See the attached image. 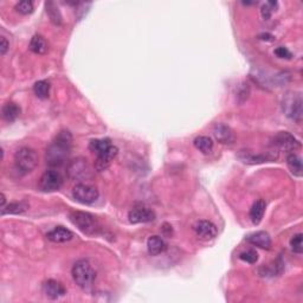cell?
Instances as JSON below:
<instances>
[{"label": "cell", "mask_w": 303, "mask_h": 303, "mask_svg": "<svg viewBox=\"0 0 303 303\" xmlns=\"http://www.w3.org/2000/svg\"><path fill=\"white\" fill-rule=\"evenodd\" d=\"M73 147V136L69 132L58 133L54 140L46 148L45 160L51 167H59L69 160Z\"/></svg>", "instance_id": "6da1fadb"}, {"label": "cell", "mask_w": 303, "mask_h": 303, "mask_svg": "<svg viewBox=\"0 0 303 303\" xmlns=\"http://www.w3.org/2000/svg\"><path fill=\"white\" fill-rule=\"evenodd\" d=\"M275 54H276L278 58L282 59H291L292 57V53L284 46H278L277 49H275Z\"/></svg>", "instance_id": "4dcf8cb0"}, {"label": "cell", "mask_w": 303, "mask_h": 303, "mask_svg": "<svg viewBox=\"0 0 303 303\" xmlns=\"http://www.w3.org/2000/svg\"><path fill=\"white\" fill-rule=\"evenodd\" d=\"M147 249L149 255L152 256H158L167 250V244L160 236H152L148 238Z\"/></svg>", "instance_id": "e0dca14e"}, {"label": "cell", "mask_w": 303, "mask_h": 303, "mask_svg": "<svg viewBox=\"0 0 303 303\" xmlns=\"http://www.w3.org/2000/svg\"><path fill=\"white\" fill-rule=\"evenodd\" d=\"M128 218L132 224L149 223L155 219V213L154 211L147 209V207H136L129 212Z\"/></svg>", "instance_id": "30bf717a"}, {"label": "cell", "mask_w": 303, "mask_h": 303, "mask_svg": "<svg viewBox=\"0 0 303 303\" xmlns=\"http://www.w3.org/2000/svg\"><path fill=\"white\" fill-rule=\"evenodd\" d=\"M17 12L22 13V15H30L33 12V3L29 2V0H24V2H19L16 5Z\"/></svg>", "instance_id": "83f0119b"}, {"label": "cell", "mask_w": 303, "mask_h": 303, "mask_svg": "<svg viewBox=\"0 0 303 303\" xmlns=\"http://www.w3.org/2000/svg\"><path fill=\"white\" fill-rule=\"evenodd\" d=\"M247 239L250 244L261 248V249L268 250L271 248V238L267 232H264V231H258V232L251 233L250 236H248Z\"/></svg>", "instance_id": "2e32d148"}, {"label": "cell", "mask_w": 303, "mask_h": 303, "mask_svg": "<svg viewBox=\"0 0 303 303\" xmlns=\"http://www.w3.org/2000/svg\"><path fill=\"white\" fill-rule=\"evenodd\" d=\"M287 165L292 174L296 176H302V172H303L302 160L298 155L294 154V153L289 154L287 158Z\"/></svg>", "instance_id": "d6986e66"}, {"label": "cell", "mask_w": 303, "mask_h": 303, "mask_svg": "<svg viewBox=\"0 0 303 303\" xmlns=\"http://www.w3.org/2000/svg\"><path fill=\"white\" fill-rule=\"evenodd\" d=\"M67 173L70 179L75 181H84V180L90 179L93 176V169L86 159H75L68 165Z\"/></svg>", "instance_id": "5b68a950"}, {"label": "cell", "mask_w": 303, "mask_h": 303, "mask_svg": "<svg viewBox=\"0 0 303 303\" xmlns=\"http://www.w3.org/2000/svg\"><path fill=\"white\" fill-rule=\"evenodd\" d=\"M42 289L44 295L50 299H57L63 297L67 294V289L64 288V285L60 282L54 280H47L44 282Z\"/></svg>", "instance_id": "4fadbf2b"}, {"label": "cell", "mask_w": 303, "mask_h": 303, "mask_svg": "<svg viewBox=\"0 0 303 303\" xmlns=\"http://www.w3.org/2000/svg\"><path fill=\"white\" fill-rule=\"evenodd\" d=\"M5 203H6V198H5V195H2V209L3 207H5Z\"/></svg>", "instance_id": "d6a6232c"}, {"label": "cell", "mask_w": 303, "mask_h": 303, "mask_svg": "<svg viewBox=\"0 0 303 303\" xmlns=\"http://www.w3.org/2000/svg\"><path fill=\"white\" fill-rule=\"evenodd\" d=\"M265 207H267V204H265L263 199H260L254 203V205L250 210V219L255 225L260 224L262 222V219H263Z\"/></svg>", "instance_id": "ac0fdd59"}, {"label": "cell", "mask_w": 303, "mask_h": 303, "mask_svg": "<svg viewBox=\"0 0 303 303\" xmlns=\"http://www.w3.org/2000/svg\"><path fill=\"white\" fill-rule=\"evenodd\" d=\"M71 274H73V278L78 287L83 289V290H89L93 287L95 277H96V274H95L93 267H91L90 263L86 260H81L76 262L74 264L73 270H71Z\"/></svg>", "instance_id": "7a4b0ae2"}, {"label": "cell", "mask_w": 303, "mask_h": 303, "mask_svg": "<svg viewBox=\"0 0 303 303\" xmlns=\"http://www.w3.org/2000/svg\"><path fill=\"white\" fill-rule=\"evenodd\" d=\"M290 247L291 250L296 254H302L303 253V241H302V233L295 234L290 240Z\"/></svg>", "instance_id": "f1b7e54d"}, {"label": "cell", "mask_w": 303, "mask_h": 303, "mask_svg": "<svg viewBox=\"0 0 303 303\" xmlns=\"http://www.w3.org/2000/svg\"><path fill=\"white\" fill-rule=\"evenodd\" d=\"M46 13L47 16H49L50 20L54 24V25H60V24H62V16H60L58 8H57L54 3L52 2L46 3Z\"/></svg>", "instance_id": "484cf974"}, {"label": "cell", "mask_w": 303, "mask_h": 303, "mask_svg": "<svg viewBox=\"0 0 303 303\" xmlns=\"http://www.w3.org/2000/svg\"><path fill=\"white\" fill-rule=\"evenodd\" d=\"M276 8H277L276 2L265 3V4L263 5V8H262V10H261V13H262V17H263V19L264 20L270 19L272 13H274V11H276Z\"/></svg>", "instance_id": "4316f807"}, {"label": "cell", "mask_w": 303, "mask_h": 303, "mask_svg": "<svg viewBox=\"0 0 303 303\" xmlns=\"http://www.w3.org/2000/svg\"><path fill=\"white\" fill-rule=\"evenodd\" d=\"M193 229H195V232L197 236L203 240L213 239L218 233L217 226L214 225L213 223L209 222V220H199Z\"/></svg>", "instance_id": "7c38bea8"}, {"label": "cell", "mask_w": 303, "mask_h": 303, "mask_svg": "<svg viewBox=\"0 0 303 303\" xmlns=\"http://www.w3.org/2000/svg\"><path fill=\"white\" fill-rule=\"evenodd\" d=\"M118 149L115 147V146H111L109 147L107 151L100 153L97 154V159L95 161V169L97 172H102L104 169H107L109 166L111 165V162L114 161V159L116 158Z\"/></svg>", "instance_id": "8fae6325"}, {"label": "cell", "mask_w": 303, "mask_h": 303, "mask_svg": "<svg viewBox=\"0 0 303 303\" xmlns=\"http://www.w3.org/2000/svg\"><path fill=\"white\" fill-rule=\"evenodd\" d=\"M239 258L241 261L247 262V263L254 264L258 261V254H257V251L251 249V250H248V251H244V253H241L239 255Z\"/></svg>", "instance_id": "f546056e"}, {"label": "cell", "mask_w": 303, "mask_h": 303, "mask_svg": "<svg viewBox=\"0 0 303 303\" xmlns=\"http://www.w3.org/2000/svg\"><path fill=\"white\" fill-rule=\"evenodd\" d=\"M15 165L20 173L27 174V173L32 172L38 165V154L32 148H20L15 154Z\"/></svg>", "instance_id": "277c9868"}, {"label": "cell", "mask_w": 303, "mask_h": 303, "mask_svg": "<svg viewBox=\"0 0 303 303\" xmlns=\"http://www.w3.org/2000/svg\"><path fill=\"white\" fill-rule=\"evenodd\" d=\"M30 50L37 54H44L47 51V43L44 39V37L36 35L32 37L31 42H30Z\"/></svg>", "instance_id": "7402d4cb"}, {"label": "cell", "mask_w": 303, "mask_h": 303, "mask_svg": "<svg viewBox=\"0 0 303 303\" xmlns=\"http://www.w3.org/2000/svg\"><path fill=\"white\" fill-rule=\"evenodd\" d=\"M272 146L282 152H292L299 147V142L288 132H280L272 139Z\"/></svg>", "instance_id": "ba28073f"}, {"label": "cell", "mask_w": 303, "mask_h": 303, "mask_svg": "<svg viewBox=\"0 0 303 303\" xmlns=\"http://www.w3.org/2000/svg\"><path fill=\"white\" fill-rule=\"evenodd\" d=\"M70 222L77 227L81 232L88 236H95L100 232L101 225L98 223L97 218L88 212H82V211H75L70 213Z\"/></svg>", "instance_id": "3957f363"}, {"label": "cell", "mask_w": 303, "mask_h": 303, "mask_svg": "<svg viewBox=\"0 0 303 303\" xmlns=\"http://www.w3.org/2000/svg\"><path fill=\"white\" fill-rule=\"evenodd\" d=\"M46 237L47 239L53 241V243H66V241L73 239L74 234L70 230L66 229V227L57 226L53 230H51Z\"/></svg>", "instance_id": "9a60e30c"}, {"label": "cell", "mask_w": 303, "mask_h": 303, "mask_svg": "<svg viewBox=\"0 0 303 303\" xmlns=\"http://www.w3.org/2000/svg\"><path fill=\"white\" fill-rule=\"evenodd\" d=\"M20 115V108L16 103L9 102L3 107V117L8 122H13Z\"/></svg>", "instance_id": "44dd1931"}, {"label": "cell", "mask_w": 303, "mask_h": 303, "mask_svg": "<svg viewBox=\"0 0 303 303\" xmlns=\"http://www.w3.org/2000/svg\"><path fill=\"white\" fill-rule=\"evenodd\" d=\"M110 139H96V140H91L89 144V149L94 152L95 154H100V153L107 151L109 147H111Z\"/></svg>", "instance_id": "603a6c76"}, {"label": "cell", "mask_w": 303, "mask_h": 303, "mask_svg": "<svg viewBox=\"0 0 303 303\" xmlns=\"http://www.w3.org/2000/svg\"><path fill=\"white\" fill-rule=\"evenodd\" d=\"M283 110L285 115L291 120L299 122L302 118V98L299 94H294L287 97L283 102Z\"/></svg>", "instance_id": "9c48e42d"}, {"label": "cell", "mask_w": 303, "mask_h": 303, "mask_svg": "<svg viewBox=\"0 0 303 303\" xmlns=\"http://www.w3.org/2000/svg\"><path fill=\"white\" fill-rule=\"evenodd\" d=\"M33 91H35L36 96L40 100H45L50 95V83L45 80L36 82L33 86Z\"/></svg>", "instance_id": "cb8c5ba5"}, {"label": "cell", "mask_w": 303, "mask_h": 303, "mask_svg": "<svg viewBox=\"0 0 303 303\" xmlns=\"http://www.w3.org/2000/svg\"><path fill=\"white\" fill-rule=\"evenodd\" d=\"M27 209H29V205L23 202L11 203L9 204V205H6L5 207H3L2 214L3 216H5V214H19L25 212Z\"/></svg>", "instance_id": "d4e9b609"}, {"label": "cell", "mask_w": 303, "mask_h": 303, "mask_svg": "<svg viewBox=\"0 0 303 303\" xmlns=\"http://www.w3.org/2000/svg\"><path fill=\"white\" fill-rule=\"evenodd\" d=\"M195 147L203 153V154H210L213 149V141L209 136H198L195 140Z\"/></svg>", "instance_id": "ffe728a7"}, {"label": "cell", "mask_w": 303, "mask_h": 303, "mask_svg": "<svg viewBox=\"0 0 303 303\" xmlns=\"http://www.w3.org/2000/svg\"><path fill=\"white\" fill-rule=\"evenodd\" d=\"M213 135L216 138V140L220 144L224 145H230L234 141V135L233 132L231 131L230 127L223 125V124H217L213 128Z\"/></svg>", "instance_id": "5bb4252c"}, {"label": "cell", "mask_w": 303, "mask_h": 303, "mask_svg": "<svg viewBox=\"0 0 303 303\" xmlns=\"http://www.w3.org/2000/svg\"><path fill=\"white\" fill-rule=\"evenodd\" d=\"M73 196L76 202L84 204V205H89V204H93L97 200L98 191L96 187L81 183L74 187Z\"/></svg>", "instance_id": "8992f818"}, {"label": "cell", "mask_w": 303, "mask_h": 303, "mask_svg": "<svg viewBox=\"0 0 303 303\" xmlns=\"http://www.w3.org/2000/svg\"><path fill=\"white\" fill-rule=\"evenodd\" d=\"M63 185V176L54 169L44 172L39 180V189L43 192H56Z\"/></svg>", "instance_id": "52a82bcc"}, {"label": "cell", "mask_w": 303, "mask_h": 303, "mask_svg": "<svg viewBox=\"0 0 303 303\" xmlns=\"http://www.w3.org/2000/svg\"><path fill=\"white\" fill-rule=\"evenodd\" d=\"M10 47V43L8 42V39L5 38V37H2V39H0V53H2V56H4V54L8 52Z\"/></svg>", "instance_id": "1f68e13d"}]
</instances>
